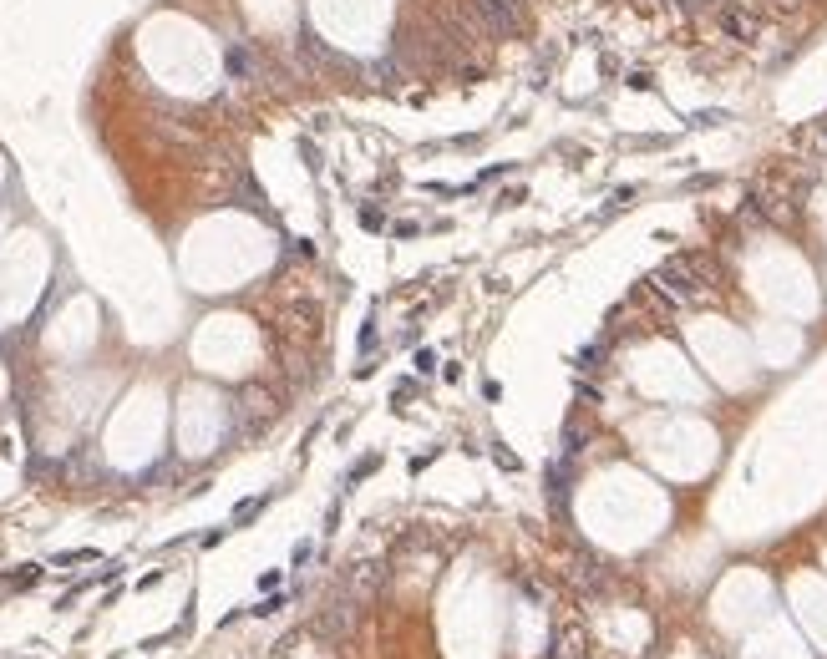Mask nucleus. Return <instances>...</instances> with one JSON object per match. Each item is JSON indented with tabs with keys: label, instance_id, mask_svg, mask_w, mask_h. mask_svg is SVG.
Returning <instances> with one entry per match:
<instances>
[{
	"label": "nucleus",
	"instance_id": "1",
	"mask_svg": "<svg viewBox=\"0 0 827 659\" xmlns=\"http://www.w3.org/2000/svg\"><path fill=\"white\" fill-rule=\"evenodd\" d=\"M137 61L152 82L178 97H203L224 82V46L198 16L152 10L137 31Z\"/></svg>",
	"mask_w": 827,
	"mask_h": 659
},
{
	"label": "nucleus",
	"instance_id": "2",
	"mask_svg": "<svg viewBox=\"0 0 827 659\" xmlns=\"http://www.w3.org/2000/svg\"><path fill=\"white\" fill-rule=\"evenodd\" d=\"M305 16L330 46L366 56L391 31V0H305Z\"/></svg>",
	"mask_w": 827,
	"mask_h": 659
},
{
	"label": "nucleus",
	"instance_id": "3",
	"mask_svg": "<svg viewBox=\"0 0 827 659\" xmlns=\"http://www.w3.org/2000/svg\"><path fill=\"white\" fill-rule=\"evenodd\" d=\"M239 10L249 21V31L269 46H284L300 25V0H239Z\"/></svg>",
	"mask_w": 827,
	"mask_h": 659
}]
</instances>
